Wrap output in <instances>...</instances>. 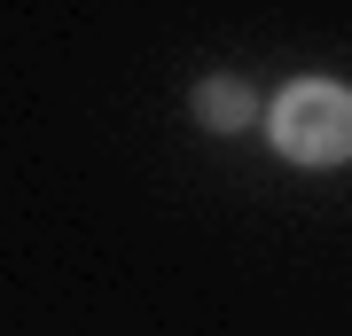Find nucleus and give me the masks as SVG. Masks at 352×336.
Instances as JSON below:
<instances>
[{
  "label": "nucleus",
  "instance_id": "2",
  "mask_svg": "<svg viewBox=\"0 0 352 336\" xmlns=\"http://www.w3.org/2000/svg\"><path fill=\"white\" fill-rule=\"evenodd\" d=\"M188 117L204 125V133H251V125H258V94H251V78L212 71V78H196Z\"/></svg>",
  "mask_w": 352,
  "mask_h": 336
},
{
  "label": "nucleus",
  "instance_id": "1",
  "mask_svg": "<svg viewBox=\"0 0 352 336\" xmlns=\"http://www.w3.org/2000/svg\"><path fill=\"white\" fill-rule=\"evenodd\" d=\"M266 141L289 164H352V87L344 78H289V87L266 102Z\"/></svg>",
  "mask_w": 352,
  "mask_h": 336
}]
</instances>
